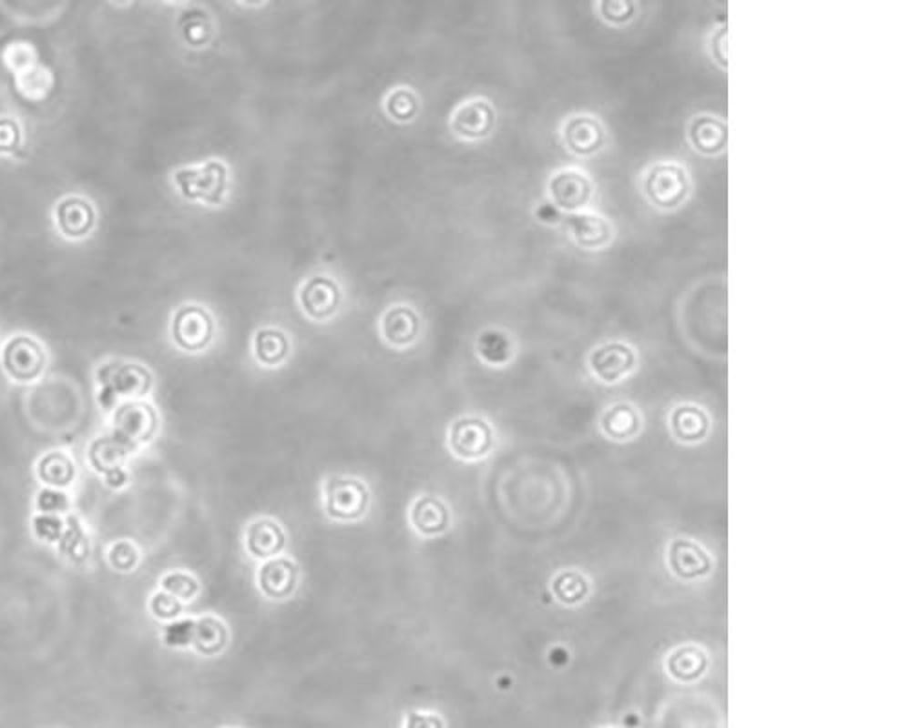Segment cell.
Segmentation results:
<instances>
[{
	"mask_svg": "<svg viewBox=\"0 0 910 728\" xmlns=\"http://www.w3.org/2000/svg\"><path fill=\"white\" fill-rule=\"evenodd\" d=\"M410 521L419 533L439 535L450 526V510L441 499L424 495L414 502Z\"/></svg>",
	"mask_w": 910,
	"mask_h": 728,
	"instance_id": "cell-12",
	"label": "cell"
},
{
	"mask_svg": "<svg viewBox=\"0 0 910 728\" xmlns=\"http://www.w3.org/2000/svg\"><path fill=\"white\" fill-rule=\"evenodd\" d=\"M107 559H109V564L115 570L129 571L138 562V551H137V548H135L133 542H129V541H118V542H115L109 548Z\"/></svg>",
	"mask_w": 910,
	"mask_h": 728,
	"instance_id": "cell-30",
	"label": "cell"
},
{
	"mask_svg": "<svg viewBox=\"0 0 910 728\" xmlns=\"http://www.w3.org/2000/svg\"><path fill=\"white\" fill-rule=\"evenodd\" d=\"M414 109H415V100L410 93L399 91L390 96V111L395 113L399 118H406L408 115L414 113Z\"/></svg>",
	"mask_w": 910,
	"mask_h": 728,
	"instance_id": "cell-35",
	"label": "cell"
},
{
	"mask_svg": "<svg viewBox=\"0 0 910 728\" xmlns=\"http://www.w3.org/2000/svg\"><path fill=\"white\" fill-rule=\"evenodd\" d=\"M177 182L182 187L186 197H200L206 200H213L211 193L220 195L224 184V169L220 164L210 162L200 171H179Z\"/></svg>",
	"mask_w": 910,
	"mask_h": 728,
	"instance_id": "cell-13",
	"label": "cell"
},
{
	"mask_svg": "<svg viewBox=\"0 0 910 728\" xmlns=\"http://www.w3.org/2000/svg\"><path fill=\"white\" fill-rule=\"evenodd\" d=\"M537 215H539L543 220H548V222H552V220H559V218H561V215H559L557 207H556V206H552V204H545V206H541V207H539V211H537Z\"/></svg>",
	"mask_w": 910,
	"mask_h": 728,
	"instance_id": "cell-37",
	"label": "cell"
},
{
	"mask_svg": "<svg viewBox=\"0 0 910 728\" xmlns=\"http://www.w3.org/2000/svg\"><path fill=\"white\" fill-rule=\"evenodd\" d=\"M494 126V111L483 100L465 104L454 118V127L465 136H483Z\"/></svg>",
	"mask_w": 910,
	"mask_h": 728,
	"instance_id": "cell-18",
	"label": "cell"
},
{
	"mask_svg": "<svg viewBox=\"0 0 910 728\" xmlns=\"http://www.w3.org/2000/svg\"><path fill=\"white\" fill-rule=\"evenodd\" d=\"M158 428L155 408L142 400H126L117 406L113 415V435L128 448L149 442Z\"/></svg>",
	"mask_w": 910,
	"mask_h": 728,
	"instance_id": "cell-2",
	"label": "cell"
},
{
	"mask_svg": "<svg viewBox=\"0 0 910 728\" xmlns=\"http://www.w3.org/2000/svg\"><path fill=\"white\" fill-rule=\"evenodd\" d=\"M56 226L67 238L86 237L95 224V209L82 197H66L55 207Z\"/></svg>",
	"mask_w": 910,
	"mask_h": 728,
	"instance_id": "cell-9",
	"label": "cell"
},
{
	"mask_svg": "<svg viewBox=\"0 0 910 728\" xmlns=\"http://www.w3.org/2000/svg\"><path fill=\"white\" fill-rule=\"evenodd\" d=\"M565 140L578 153H592L603 142V126L590 115L572 116L565 124Z\"/></svg>",
	"mask_w": 910,
	"mask_h": 728,
	"instance_id": "cell-14",
	"label": "cell"
},
{
	"mask_svg": "<svg viewBox=\"0 0 910 728\" xmlns=\"http://www.w3.org/2000/svg\"><path fill=\"white\" fill-rule=\"evenodd\" d=\"M98 382V402L102 408L109 410L118 399L138 400L151 388V373L135 362L111 360L97 369Z\"/></svg>",
	"mask_w": 910,
	"mask_h": 728,
	"instance_id": "cell-1",
	"label": "cell"
},
{
	"mask_svg": "<svg viewBox=\"0 0 910 728\" xmlns=\"http://www.w3.org/2000/svg\"><path fill=\"white\" fill-rule=\"evenodd\" d=\"M244 542L251 557L268 561L282 551L286 544V535L279 522L271 519H257L251 524H248L244 533Z\"/></svg>",
	"mask_w": 910,
	"mask_h": 728,
	"instance_id": "cell-10",
	"label": "cell"
},
{
	"mask_svg": "<svg viewBox=\"0 0 910 728\" xmlns=\"http://www.w3.org/2000/svg\"><path fill=\"white\" fill-rule=\"evenodd\" d=\"M213 333L210 315L200 306H182L171 322V335L177 346L186 351L202 349Z\"/></svg>",
	"mask_w": 910,
	"mask_h": 728,
	"instance_id": "cell-7",
	"label": "cell"
},
{
	"mask_svg": "<svg viewBox=\"0 0 910 728\" xmlns=\"http://www.w3.org/2000/svg\"><path fill=\"white\" fill-rule=\"evenodd\" d=\"M20 144V127L15 120L0 116V153H11Z\"/></svg>",
	"mask_w": 910,
	"mask_h": 728,
	"instance_id": "cell-32",
	"label": "cell"
},
{
	"mask_svg": "<svg viewBox=\"0 0 910 728\" xmlns=\"http://www.w3.org/2000/svg\"><path fill=\"white\" fill-rule=\"evenodd\" d=\"M301 300H302L304 309L312 317L324 318V317H328V315H332L335 311L337 300H339V291H337V286L332 280H328L324 277H319V278L310 280L304 286Z\"/></svg>",
	"mask_w": 910,
	"mask_h": 728,
	"instance_id": "cell-15",
	"label": "cell"
},
{
	"mask_svg": "<svg viewBox=\"0 0 910 728\" xmlns=\"http://www.w3.org/2000/svg\"><path fill=\"white\" fill-rule=\"evenodd\" d=\"M162 592L177 597L179 601H191L199 593V581L186 571H169L160 579Z\"/></svg>",
	"mask_w": 910,
	"mask_h": 728,
	"instance_id": "cell-26",
	"label": "cell"
},
{
	"mask_svg": "<svg viewBox=\"0 0 910 728\" xmlns=\"http://www.w3.org/2000/svg\"><path fill=\"white\" fill-rule=\"evenodd\" d=\"M406 728H443V723L437 715L412 712L406 719Z\"/></svg>",
	"mask_w": 910,
	"mask_h": 728,
	"instance_id": "cell-36",
	"label": "cell"
},
{
	"mask_svg": "<svg viewBox=\"0 0 910 728\" xmlns=\"http://www.w3.org/2000/svg\"><path fill=\"white\" fill-rule=\"evenodd\" d=\"M228 644V630L224 622L213 615H202L195 619L191 646L200 655H217Z\"/></svg>",
	"mask_w": 910,
	"mask_h": 728,
	"instance_id": "cell-17",
	"label": "cell"
},
{
	"mask_svg": "<svg viewBox=\"0 0 910 728\" xmlns=\"http://www.w3.org/2000/svg\"><path fill=\"white\" fill-rule=\"evenodd\" d=\"M368 488L348 477H332L324 486V510L337 521H357L368 508Z\"/></svg>",
	"mask_w": 910,
	"mask_h": 728,
	"instance_id": "cell-3",
	"label": "cell"
},
{
	"mask_svg": "<svg viewBox=\"0 0 910 728\" xmlns=\"http://www.w3.org/2000/svg\"><path fill=\"white\" fill-rule=\"evenodd\" d=\"M479 348L486 359H490L492 351L496 349V360H503L508 355V344L503 335L499 333H485L483 339L479 340Z\"/></svg>",
	"mask_w": 910,
	"mask_h": 728,
	"instance_id": "cell-34",
	"label": "cell"
},
{
	"mask_svg": "<svg viewBox=\"0 0 910 728\" xmlns=\"http://www.w3.org/2000/svg\"><path fill=\"white\" fill-rule=\"evenodd\" d=\"M297 575L299 568L290 557L277 555L273 559L264 561V564L259 568L257 582L261 592L268 599H286L293 593L295 584H297Z\"/></svg>",
	"mask_w": 910,
	"mask_h": 728,
	"instance_id": "cell-8",
	"label": "cell"
},
{
	"mask_svg": "<svg viewBox=\"0 0 910 728\" xmlns=\"http://www.w3.org/2000/svg\"><path fill=\"white\" fill-rule=\"evenodd\" d=\"M255 353L257 359L268 366L279 364L288 353V340L281 331L275 329L259 331L255 339Z\"/></svg>",
	"mask_w": 910,
	"mask_h": 728,
	"instance_id": "cell-23",
	"label": "cell"
},
{
	"mask_svg": "<svg viewBox=\"0 0 910 728\" xmlns=\"http://www.w3.org/2000/svg\"><path fill=\"white\" fill-rule=\"evenodd\" d=\"M31 526L35 537L44 542H58L66 530V522L58 515L49 513H36L31 521Z\"/></svg>",
	"mask_w": 910,
	"mask_h": 728,
	"instance_id": "cell-28",
	"label": "cell"
},
{
	"mask_svg": "<svg viewBox=\"0 0 910 728\" xmlns=\"http://www.w3.org/2000/svg\"><path fill=\"white\" fill-rule=\"evenodd\" d=\"M58 548L60 551L69 557V559H75V561H82L87 557L89 553V539L86 537L80 522L77 517L69 515L67 522H66V530H64V535L62 539L58 541Z\"/></svg>",
	"mask_w": 910,
	"mask_h": 728,
	"instance_id": "cell-24",
	"label": "cell"
},
{
	"mask_svg": "<svg viewBox=\"0 0 910 728\" xmlns=\"http://www.w3.org/2000/svg\"><path fill=\"white\" fill-rule=\"evenodd\" d=\"M36 475L47 488L60 490L73 482L75 462L62 451H49L38 460Z\"/></svg>",
	"mask_w": 910,
	"mask_h": 728,
	"instance_id": "cell-20",
	"label": "cell"
},
{
	"mask_svg": "<svg viewBox=\"0 0 910 728\" xmlns=\"http://www.w3.org/2000/svg\"><path fill=\"white\" fill-rule=\"evenodd\" d=\"M149 612L153 613V617L157 619H162V621H173L180 615L182 612V601H179L177 597L169 595L168 592H157L153 593V597L149 599Z\"/></svg>",
	"mask_w": 910,
	"mask_h": 728,
	"instance_id": "cell-31",
	"label": "cell"
},
{
	"mask_svg": "<svg viewBox=\"0 0 910 728\" xmlns=\"http://www.w3.org/2000/svg\"><path fill=\"white\" fill-rule=\"evenodd\" d=\"M448 444L459 459H479L492 448V430L481 419L465 417L452 424L448 431Z\"/></svg>",
	"mask_w": 910,
	"mask_h": 728,
	"instance_id": "cell-6",
	"label": "cell"
},
{
	"mask_svg": "<svg viewBox=\"0 0 910 728\" xmlns=\"http://www.w3.org/2000/svg\"><path fill=\"white\" fill-rule=\"evenodd\" d=\"M645 191L654 204L661 207H674L689 193L687 171L674 162H659L649 169Z\"/></svg>",
	"mask_w": 910,
	"mask_h": 728,
	"instance_id": "cell-5",
	"label": "cell"
},
{
	"mask_svg": "<svg viewBox=\"0 0 910 728\" xmlns=\"http://www.w3.org/2000/svg\"><path fill=\"white\" fill-rule=\"evenodd\" d=\"M2 366L13 380L33 382L46 368L44 348L29 335H15L2 348Z\"/></svg>",
	"mask_w": 910,
	"mask_h": 728,
	"instance_id": "cell-4",
	"label": "cell"
},
{
	"mask_svg": "<svg viewBox=\"0 0 910 728\" xmlns=\"http://www.w3.org/2000/svg\"><path fill=\"white\" fill-rule=\"evenodd\" d=\"M568 226L581 246L598 248L610 238V224L594 213H572L568 215Z\"/></svg>",
	"mask_w": 910,
	"mask_h": 728,
	"instance_id": "cell-19",
	"label": "cell"
},
{
	"mask_svg": "<svg viewBox=\"0 0 910 728\" xmlns=\"http://www.w3.org/2000/svg\"><path fill=\"white\" fill-rule=\"evenodd\" d=\"M630 364H632V351L629 346H625L621 342L605 344L599 349H596V353H594V366L601 373H605L607 368H612V371L618 373V371H623L625 368H629Z\"/></svg>",
	"mask_w": 910,
	"mask_h": 728,
	"instance_id": "cell-25",
	"label": "cell"
},
{
	"mask_svg": "<svg viewBox=\"0 0 910 728\" xmlns=\"http://www.w3.org/2000/svg\"><path fill=\"white\" fill-rule=\"evenodd\" d=\"M35 506L40 513L58 515V513H64L69 510V497L56 488H42L36 493Z\"/></svg>",
	"mask_w": 910,
	"mask_h": 728,
	"instance_id": "cell-29",
	"label": "cell"
},
{
	"mask_svg": "<svg viewBox=\"0 0 910 728\" xmlns=\"http://www.w3.org/2000/svg\"><path fill=\"white\" fill-rule=\"evenodd\" d=\"M383 329L392 344L404 346L417 335V317L408 308H395L384 317Z\"/></svg>",
	"mask_w": 910,
	"mask_h": 728,
	"instance_id": "cell-22",
	"label": "cell"
},
{
	"mask_svg": "<svg viewBox=\"0 0 910 728\" xmlns=\"http://www.w3.org/2000/svg\"><path fill=\"white\" fill-rule=\"evenodd\" d=\"M195 619H173L162 628V642L169 648H186L193 641Z\"/></svg>",
	"mask_w": 910,
	"mask_h": 728,
	"instance_id": "cell-27",
	"label": "cell"
},
{
	"mask_svg": "<svg viewBox=\"0 0 910 728\" xmlns=\"http://www.w3.org/2000/svg\"><path fill=\"white\" fill-rule=\"evenodd\" d=\"M634 4L629 0H607L601 4L603 16L612 20V22H623L629 20L634 15Z\"/></svg>",
	"mask_w": 910,
	"mask_h": 728,
	"instance_id": "cell-33",
	"label": "cell"
},
{
	"mask_svg": "<svg viewBox=\"0 0 910 728\" xmlns=\"http://www.w3.org/2000/svg\"><path fill=\"white\" fill-rule=\"evenodd\" d=\"M590 193H592V184L587 178V175L574 169L559 171L550 180V195L556 202L554 206L565 209L574 211L581 207L583 204H587Z\"/></svg>",
	"mask_w": 910,
	"mask_h": 728,
	"instance_id": "cell-11",
	"label": "cell"
},
{
	"mask_svg": "<svg viewBox=\"0 0 910 728\" xmlns=\"http://www.w3.org/2000/svg\"><path fill=\"white\" fill-rule=\"evenodd\" d=\"M129 451L133 450L111 433L107 437L93 440V444L89 446V462L100 475L106 477L113 471L122 470V462Z\"/></svg>",
	"mask_w": 910,
	"mask_h": 728,
	"instance_id": "cell-16",
	"label": "cell"
},
{
	"mask_svg": "<svg viewBox=\"0 0 910 728\" xmlns=\"http://www.w3.org/2000/svg\"><path fill=\"white\" fill-rule=\"evenodd\" d=\"M690 138L698 149L714 153L725 146L727 127L721 120L703 115L694 118V122L690 124Z\"/></svg>",
	"mask_w": 910,
	"mask_h": 728,
	"instance_id": "cell-21",
	"label": "cell"
}]
</instances>
